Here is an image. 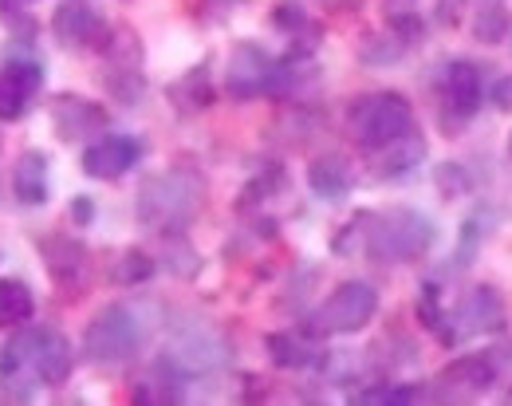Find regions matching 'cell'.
<instances>
[{
    "label": "cell",
    "mask_w": 512,
    "mask_h": 406,
    "mask_svg": "<svg viewBox=\"0 0 512 406\" xmlns=\"http://www.w3.org/2000/svg\"><path fill=\"white\" fill-rule=\"evenodd\" d=\"M438 245V225L430 213L394 205L383 213H363V253L383 265H410Z\"/></svg>",
    "instance_id": "6da1fadb"
},
{
    "label": "cell",
    "mask_w": 512,
    "mask_h": 406,
    "mask_svg": "<svg viewBox=\"0 0 512 406\" xmlns=\"http://www.w3.org/2000/svg\"><path fill=\"white\" fill-rule=\"evenodd\" d=\"M201 178L193 170H162L150 174L138 190V221L154 233H182L201 209Z\"/></svg>",
    "instance_id": "7a4b0ae2"
},
{
    "label": "cell",
    "mask_w": 512,
    "mask_h": 406,
    "mask_svg": "<svg viewBox=\"0 0 512 406\" xmlns=\"http://www.w3.org/2000/svg\"><path fill=\"white\" fill-rule=\"evenodd\" d=\"M142 339H146L142 312L130 304H107L103 312H95V320L83 332V359L95 367H119L138 355Z\"/></svg>",
    "instance_id": "3957f363"
},
{
    "label": "cell",
    "mask_w": 512,
    "mask_h": 406,
    "mask_svg": "<svg viewBox=\"0 0 512 406\" xmlns=\"http://www.w3.org/2000/svg\"><path fill=\"white\" fill-rule=\"evenodd\" d=\"M347 131L363 150H383L386 142L414 131V107L398 91L363 95L347 107Z\"/></svg>",
    "instance_id": "277c9868"
},
{
    "label": "cell",
    "mask_w": 512,
    "mask_h": 406,
    "mask_svg": "<svg viewBox=\"0 0 512 406\" xmlns=\"http://www.w3.org/2000/svg\"><path fill=\"white\" fill-rule=\"evenodd\" d=\"M375 312H379V288L367 280H347L320 304V312L312 316V332L355 336L375 320Z\"/></svg>",
    "instance_id": "5b68a950"
},
{
    "label": "cell",
    "mask_w": 512,
    "mask_h": 406,
    "mask_svg": "<svg viewBox=\"0 0 512 406\" xmlns=\"http://www.w3.org/2000/svg\"><path fill=\"white\" fill-rule=\"evenodd\" d=\"M505 300L497 288L481 284L473 288L453 312H446V328H442V339L446 343H461V339L473 336H489V332H501L505 328Z\"/></svg>",
    "instance_id": "8992f818"
},
{
    "label": "cell",
    "mask_w": 512,
    "mask_h": 406,
    "mask_svg": "<svg viewBox=\"0 0 512 406\" xmlns=\"http://www.w3.org/2000/svg\"><path fill=\"white\" fill-rule=\"evenodd\" d=\"M442 123H446V135H457L453 127L469 123L481 103H485V79H481V68L473 60H453L446 71H442Z\"/></svg>",
    "instance_id": "52a82bcc"
},
{
    "label": "cell",
    "mask_w": 512,
    "mask_h": 406,
    "mask_svg": "<svg viewBox=\"0 0 512 406\" xmlns=\"http://www.w3.org/2000/svg\"><path fill=\"white\" fill-rule=\"evenodd\" d=\"M166 359L174 367H182L186 375H205V371H221L233 359V351H229V339L221 332H213L205 324H193V328H182L170 339Z\"/></svg>",
    "instance_id": "ba28073f"
},
{
    "label": "cell",
    "mask_w": 512,
    "mask_h": 406,
    "mask_svg": "<svg viewBox=\"0 0 512 406\" xmlns=\"http://www.w3.org/2000/svg\"><path fill=\"white\" fill-rule=\"evenodd\" d=\"M272 75H276V60H272L264 48H256V44H237V48L229 52L225 91H229L237 103H253L260 95H268Z\"/></svg>",
    "instance_id": "9c48e42d"
},
{
    "label": "cell",
    "mask_w": 512,
    "mask_h": 406,
    "mask_svg": "<svg viewBox=\"0 0 512 406\" xmlns=\"http://www.w3.org/2000/svg\"><path fill=\"white\" fill-rule=\"evenodd\" d=\"M36 332L40 328H24L0 347V387L16 399H32L40 391L36 379Z\"/></svg>",
    "instance_id": "30bf717a"
},
{
    "label": "cell",
    "mask_w": 512,
    "mask_h": 406,
    "mask_svg": "<svg viewBox=\"0 0 512 406\" xmlns=\"http://www.w3.org/2000/svg\"><path fill=\"white\" fill-rule=\"evenodd\" d=\"M52 32L60 36L64 48H107L111 44L107 20L87 0H64L52 16Z\"/></svg>",
    "instance_id": "8fae6325"
},
{
    "label": "cell",
    "mask_w": 512,
    "mask_h": 406,
    "mask_svg": "<svg viewBox=\"0 0 512 406\" xmlns=\"http://www.w3.org/2000/svg\"><path fill=\"white\" fill-rule=\"evenodd\" d=\"M493 383H497L493 355H461L438 371V395L446 399H477L493 391Z\"/></svg>",
    "instance_id": "7c38bea8"
},
{
    "label": "cell",
    "mask_w": 512,
    "mask_h": 406,
    "mask_svg": "<svg viewBox=\"0 0 512 406\" xmlns=\"http://www.w3.org/2000/svg\"><path fill=\"white\" fill-rule=\"evenodd\" d=\"M142 158V142L130 135H103L99 142H91L83 150V174L87 178H99V182H115L123 178L127 170L138 166Z\"/></svg>",
    "instance_id": "4fadbf2b"
},
{
    "label": "cell",
    "mask_w": 512,
    "mask_h": 406,
    "mask_svg": "<svg viewBox=\"0 0 512 406\" xmlns=\"http://www.w3.org/2000/svg\"><path fill=\"white\" fill-rule=\"evenodd\" d=\"M40 87H44V68L32 60H12L8 68H0V123L20 119Z\"/></svg>",
    "instance_id": "5bb4252c"
},
{
    "label": "cell",
    "mask_w": 512,
    "mask_h": 406,
    "mask_svg": "<svg viewBox=\"0 0 512 406\" xmlns=\"http://www.w3.org/2000/svg\"><path fill=\"white\" fill-rule=\"evenodd\" d=\"M52 123H56L60 138L75 142V138L95 135V131H107V111H103L99 103H91V99L60 95V99L52 103Z\"/></svg>",
    "instance_id": "9a60e30c"
},
{
    "label": "cell",
    "mask_w": 512,
    "mask_h": 406,
    "mask_svg": "<svg viewBox=\"0 0 512 406\" xmlns=\"http://www.w3.org/2000/svg\"><path fill=\"white\" fill-rule=\"evenodd\" d=\"M71 367H75V351H71L64 332L40 328L36 332V379H40V387H60V383H67Z\"/></svg>",
    "instance_id": "2e32d148"
},
{
    "label": "cell",
    "mask_w": 512,
    "mask_h": 406,
    "mask_svg": "<svg viewBox=\"0 0 512 406\" xmlns=\"http://www.w3.org/2000/svg\"><path fill=\"white\" fill-rule=\"evenodd\" d=\"M308 186L312 194L323 202H343L355 186V174H351V162L339 158V154H323L308 166Z\"/></svg>",
    "instance_id": "e0dca14e"
},
{
    "label": "cell",
    "mask_w": 512,
    "mask_h": 406,
    "mask_svg": "<svg viewBox=\"0 0 512 406\" xmlns=\"http://www.w3.org/2000/svg\"><path fill=\"white\" fill-rule=\"evenodd\" d=\"M40 249H44V265H48L56 284L75 288L83 280V272H87V249L75 237H48Z\"/></svg>",
    "instance_id": "ac0fdd59"
},
{
    "label": "cell",
    "mask_w": 512,
    "mask_h": 406,
    "mask_svg": "<svg viewBox=\"0 0 512 406\" xmlns=\"http://www.w3.org/2000/svg\"><path fill=\"white\" fill-rule=\"evenodd\" d=\"M12 194L24 205L48 202V154L40 150H24L12 166Z\"/></svg>",
    "instance_id": "d6986e66"
},
{
    "label": "cell",
    "mask_w": 512,
    "mask_h": 406,
    "mask_svg": "<svg viewBox=\"0 0 512 406\" xmlns=\"http://www.w3.org/2000/svg\"><path fill=\"white\" fill-rule=\"evenodd\" d=\"M379 154V178H402V174H410L418 162H426V138L418 135V131H410V135L394 138V142H386L383 150H375Z\"/></svg>",
    "instance_id": "ffe728a7"
},
{
    "label": "cell",
    "mask_w": 512,
    "mask_h": 406,
    "mask_svg": "<svg viewBox=\"0 0 512 406\" xmlns=\"http://www.w3.org/2000/svg\"><path fill=\"white\" fill-rule=\"evenodd\" d=\"M264 347H268V359L276 367H284V371H300V367H312L320 359L316 343H308L296 332H272V336L264 339Z\"/></svg>",
    "instance_id": "44dd1931"
},
{
    "label": "cell",
    "mask_w": 512,
    "mask_h": 406,
    "mask_svg": "<svg viewBox=\"0 0 512 406\" xmlns=\"http://www.w3.org/2000/svg\"><path fill=\"white\" fill-rule=\"evenodd\" d=\"M32 312H36L32 288H28L24 280L4 276V280H0V328H20V324L32 320Z\"/></svg>",
    "instance_id": "7402d4cb"
},
{
    "label": "cell",
    "mask_w": 512,
    "mask_h": 406,
    "mask_svg": "<svg viewBox=\"0 0 512 406\" xmlns=\"http://www.w3.org/2000/svg\"><path fill=\"white\" fill-rule=\"evenodd\" d=\"M170 95H174V103H178V107H186V111H201V107H209V103H213L209 71L193 68L182 83H174V87H170Z\"/></svg>",
    "instance_id": "603a6c76"
},
{
    "label": "cell",
    "mask_w": 512,
    "mask_h": 406,
    "mask_svg": "<svg viewBox=\"0 0 512 406\" xmlns=\"http://www.w3.org/2000/svg\"><path fill=\"white\" fill-rule=\"evenodd\" d=\"M150 276H154V257H150V253H142V249H127V253L119 257V265H115V280H119V284H127V288L146 284Z\"/></svg>",
    "instance_id": "cb8c5ba5"
},
{
    "label": "cell",
    "mask_w": 512,
    "mask_h": 406,
    "mask_svg": "<svg viewBox=\"0 0 512 406\" xmlns=\"http://www.w3.org/2000/svg\"><path fill=\"white\" fill-rule=\"evenodd\" d=\"M473 36H477L481 44H497V40H505V36H509V12H505L501 4L481 8L477 20H473Z\"/></svg>",
    "instance_id": "d4e9b609"
},
{
    "label": "cell",
    "mask_w": 512,
    "mask_h": 406,
    "mask_svg": "<svg viewBox=\"0 0 512 406\" xmlns=\"http://www.w3.org/2000/svg\"><path fill=\"white\" fill-rule=\"evenodd\" d=\"M402 52H406V40L394 32V36H375L371 44H363L359 60L371 64V68H390L394 60H402Z\"/></svg>",
    "instance_id": "484cf974"
},
{
    "label": "cell",
    "mask_w": 512,
    "mask_h": 406,
    "mask_svg": "<svg viewBox=\"0 0 512 406\" xmlns=\"http://www.w3.org/2000/svg\"><path fill=\"white\" fill-rule=\"evenodd\" d=\"M434 178H438V186H442V194L446 198H461V194H469V174L461 170V162H442L438 170H434Z\"/></svg>",
    "instance_id": "4316f807"
},
{
    "label": "cell",
    "mask_w": 512,
    "mask_h": 406,
    "mask_svg": "<svg viewBox=\"0 0 512 406\" xmlns=\"http://www.w3.org/2000/svg\"><path fill=\"white\" fill-rule=\"evenodd\" d=\"M414 391L410 387H367L363 395H355V403H410Z\"/></svg>",
    "instance_id": "83f0119b"
},
{
    "label": "cell",
    "mask_w": 512,
    "mask_h": 406,
    "mask_svg": "<svg viewBox=\"0 0 512 406\" xmlns=\"http://www.w3.org/2000/svg\"><path fill=\"white\" fill-rule=\"evenodd\" d=\"M485 99L497 107V111H505V115H512V75H505V79H497L489 91H485Z\"/></svg>",
    "instance_id": "f1b7e54d"
},
{
    "label": "cell",
    "mask_w": 512,
    "mask_h": 406,
    "mask_svg": "<svg viewBox=\"0 0 512 406\" xmlns=\"http://www.w3.org/2000/svg\"><path fill=\"white\" fill-rule=\"evenodd\" d=\"M91 217H95L91 198H75V202H71V221H75V225H91Z\"/></svg>",
    "instance_id": "f546056e"
},
{
    "label": "cell",
    "mask_w": 512,
    "mask_h": 406,
    "mask_svg": "<svg viewBox=\"0 0 512 406\" xmlns=\"http://www.w3.org/2000/svg\"><path fill=\"white\" fill-rule=\"evenodd\" d=\"M465 0H438V24H457Z\"/></svg>",
    "instance_id": "4dcf8cb0"
},
{
    "label": "cell",
    "mask_w": 512,
    "mask_h": 406,
    "mask_svg": "<svg viewBox=\"0 0 512 406\" xmlns=\"http://www.w3.org/2000/svg\"><path fill=\"white\" fill-rule=\"evenodd\" d=\"M276 24H288V28H300V24H304V12H300L296 4H284V8L276 12Z\"/></svg>",
    "instance_id": "1f68e13d"
},
{
    "label": "cell",
    "mask_w": 512,
    "mask_h": 406,
    "mask_svg": "<svg viewBox=\"0 0 512 406\" xmlns=\"http://www.w3.org/2000/svg\"><path fill=\"white\" fill-rule=\"evenodd\" d=\"M32 4H40V0H4L8 12H16V8H32Z\"/></svg>",
    "instance_id": "d6a6232c"
},
{
    "label": "cell",
    "mask_w": 512,
    "mask_h": 406,
    "mask_svg": "<svg viewBox=\"0 0 512 406\" xmlns=\"http://www.w3.org/2000/svg\"><path fill=\"white\" fill-rule=\"evenodd\" d=\"M323 4H327V8H359L363 0H323Z\"/></svg>",
    "instance_id": "836d02e7"
},
{
    "label": "cell",
    "mask_w": 512,
    "mask_h": 406,
    "mask_svg": "<svg viewBox=\"0 0 512 406\" xmlns=\"http://www.w3.org/2000/svg\"><path fill=\"white\" fill-rule=\"evenodd\" d=\"M221 4H241V0H221Z\"/></svg>",
    "instance_id": "e575fe53"
},
{
    "label": "cell",
    "mask_w": 512,
    "mask_h": 406,
    "mask_svg": "<svg viewBox=\"0 0 512 406\" xmlns=\"http://www.w3.org/2000/svg\"><path fill=\"white\" fill-rule=\"evenodd\" d=\"M509 154H512V135H509Z\"/></svg>",
    "instance_id": "d590c367"
}]
</instances>
